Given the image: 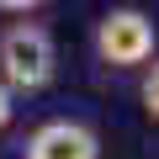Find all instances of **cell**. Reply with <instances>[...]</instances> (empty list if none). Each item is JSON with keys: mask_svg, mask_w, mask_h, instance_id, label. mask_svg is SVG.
Masks as SVG:
<instances>
[{"mask_svg": "<svg viewBox=\"0 0 159 159\" xmlns=\"http://www.w3.org/2000/svg\"><path fill=\"white\" fill-rule=\"evenodd\" d=\"M96 53L117 69H133L154 53V21L143 11H106L96 27Z\"/></svg>", "mask_w": 159, "mask_h": 159, "instance_id": "cell-2", "label": "cell"}, {"mask_svg": "<svg viewBox=\"0 0 159 159\" xmlns=\"http://www.w3.org/2000/svg\"><path fill=\"white\" fill-rule=\"evenodd\" d=\"M11 111H16V106H11V90H6V85H0V127H6V122H11Z\"/></svg>", "mask_w": 159, "mask_h": 159, "instance_id": "cell-5", "label": "cell"}, {"mask_svg": "<svg viewBox=\"0 0 159 159\" xmlns=\"http://www.w3.org/2000/svg\"><path fill=\"white\" fill-rule=\"evenodd\" d=\"M143 106H148V117H159V64H154L148 80H143Z\"/></svg>", "mask_w": 159, "mask_h": 159, "instance_id": "cell-4", "label": "cell"}, {"mask_svg": "<svg viewBox=\"0 0 159 159\" xmlns=\"http://www.w3.org/2000/svg\"><path fill=\"white\" fill-rule=\"evenodd\" d=\"M101 143L85 122H43L27 138V159H96Z\"/></svg>", "mask_w": 159, "mask_h": 159, "instance_id": "cell-3", "label": "cell"}, {"mask_svg": "<svg viewBox=\"0 0 159 159\" xmlns=\"http://www.w3.org/2000/svg\"><path fill=\"white\" fill-rule=\"evenodd\" d=\"M53 80V37L37 21H16L0 37V85L6 90H43Z\"/></svg>", "mask_w": 159, "mask_h": 159, "instance_id": "cell-1", "label": "cell"}]
</instances>
